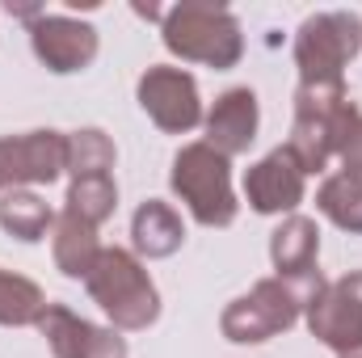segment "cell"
Wrapping results in <instances>:
<instances>
[{
    "label": "cell",
    "mask_w": 362,
    "mask_h": 358,
    "mask_svg": "<svg viewBox=\"0 0 362 358\" xmlns=\"http://www.w3.org/2000/svg\"><path fill=\"white\" fill-rule=\"evenodd\" d=\"M362 118L358 101H350L346 85H299L295 89V122H291V139L282 144L295 165L303 169V178H316L329 169V161L337 156L341 139L354 131Z\"/></svg>",
    "instance_id": "cell-2"
},
{
    "label": "cell",
    "mask_w": 362,
    "mask_h": 358,
    "mask_svg": "<svg viewBox=\"0 0 362 358\" xmlns=\"http://www.w3.org/2000/svg\"><path fill=\"white\" fill-rule=\"evenodd\" d=\"M59 173H68V135L59 131L0 135V194L51 185Z\"/></svg>",
    "instance_id": "cell-8"
},
{
    "label": "cell",
    "mask_w": 362,
    "mask_h": 358,
    "mask_svg": "<svg viewBox=\"0 0 362 358\" xmlns=\"http://www.w3.org/2000/svg\"><path fill=\"white\" fill-rule=\"evenodd\" d=\"M257 122H262V110H257V93L253 89H228L215 97V105L206 110L202 118V131L219 156H245L257 139Z\"/></svg>",
    "instance_id": "cell-13"
},
{
    "label": "cell",
    "mask_w": 362,
    "mask_h": 358,
    "mask_svg": "<svg viewBox=\"0 0 362 358\" xmlns=\"http://www.w3.org/2000/svg\"><path fill=\"white\" fill-rule=\"evenodd\" d=\"M135 97H139V110L169 135H185L206 118L202 97H198V81L173 64H152L139 76Z\"/></svg>",
    "instance_id": "cell-7"
},
{
    "label": "cell",
    "mask_w": 362,
    "mask_h": 358,
    "mask_svg": "<svg viewBox=\"0 0 362 358\" xmlns=\"http://www.w3.org/2000/svg\"><path fill=\"white\" fill-rule=\"evenodd\" d=\"M316 211L333 228L362 236V181H354L350 173H329L316 190Z\"/></svg>",
    "instance_id": "cell-18"
},
{
    "label": "cell",
    "mask_w": 362,
    "mask_h": 358,
    "mask_svg": "<svg viewBox=\"0 0 362 358\" xmlns=\"http://www.w3.org/2000/svg\"><path fill=\"white\" fill-rule=\"evenodd\" d=\"M114 161H118V148L101 127H81L68 135V173L72 178H101L114 169Z\"/></svg>",
    "instance_id": "cell-21"
},
{
    "label": "cell",
    "mask_w": 362,
    "mask_h": 358,
    "mask_svg": "<svg viewBox=\"0 0 362 358\" xmlns=\"http://www.w3.org/2000/svg\"><path fill=\"white\" fill-rule=\"evenodd\" d=\"M97 253H101V241H97V228L89 224H81L76 215H55V228H51V258H55V266L64 270L68 278H89L93 262H97Z\"/></svg>",
    "instance_id": "cell-16"
},
{
    "label": "cell",
    "mask_w": 362,
    "mask_h": 358,
    "mask_svg": "<svg viewBox=\"0 0 362 358\" xmlns=\"http://www.w3.org/2000/svg\"><path fill=\"white\" fill-rule=\"evenodd\" d=\"M362 51V17L354 8L312 13L295 34L299 85H346V68Z\"/></svg>",
    "instance_id": "cell-6"
},
{
    "label": "cell",
    "mask_w": 362,
    "mask_h": 358,
    "mask_svg": "<svg viewBox=\"0 0 362 358\" xmlns=\"http://www.w3.org/2000/svg\"><path fill=\"white\" fill-rule=\"evenodd\" d=\"M320 258V228L308 215H282V224L270 236V262L274 274H299L312 270Z\"/></svg>",
    "instance_id": "cell-15"
},
{
    "label": "cell",
    "mask_w": 362,
    "mask_h": 358,
    "mask_svg": "<svg viewBox=\"0 0 362 358\" xmlns=\"http://www.w3.org/2000/svg\"><path fill=\"white\" fill-rule=\"evenodd\" d=\"M169 185L185 202V211L194 215V224H202V228H228L240 215V202L232 190V161L219 156L202 139L181 144V152L173 156Z\"/></svg>",
    "instance_id": "cell-5"
},
{
    "label": "cell",
    "mask_w": 362,
    "mask_h": 358,
    "mask_svg": "<svg viewBox=\"0 0 362 358\" xmlns=\"http://www.w3.org/2000/svg\"><path fill=\"white\" fill-rule=\"evenodd\" d=\"M160 38L169 55H177L181 64H206L215 72L236 68L245 55V34H240L236 13L215 0H181L173 8H165Z\"/></svg>",
    "instance_id": "cell-3"
},
{
    "label": "cell",
    "mask_w": 362,
    "mask_h": 358,
    "mask_svg": "<svg viewBox=\"0 0 362 358\" xmlns=\"http://www.w3.org/2000/svg\"><path fill=\"white\" fill-rule=\"evenodd\" d=\"M337 161H341V173H350L354 181H362V118L354 122V131L341 139Z\"/></svg>",
    "instance_id": "cell-22"
},
{
    "label": "cell",
    "mask_w": 362,
    "mask_h": 358,
    "mask_svg": "<svg viewBox=\"0 0 362 358\" xmlns=\"http://www.w3.org/2000/svg\"><path fill=\"white\" fill-rule=\"evenodd\" d=\"M185 241V224L165 198H148L131 215V245L139 258H173Z\"/></svg>",
    "instance_id": "cell-14"
},
{
    "label": "cell",
    "mask_w": 362,
    "mask_h": 358,
    "mask_svg": "<svg viewBox=\"0 0 362 358\" xmlns=\"http://www.w3.org/2000/svg\"><path fill=\"white\" fill-rule=\"evenodd\" d=\"M64 202H68L64 207L68 215H76L89 228H101L114 215V207H118V185H114L110 173H101V178H72Z\"/></svg>",
    "instance_id": "cell-20"
},
{
    "label": "cell",
    "mask_w": 362,
    "mask_h": 358,
    "mask_svg": "<svg viewBox=\"0 0 362 358\" xmlns=\"http://www.w3.org/2000/svg\"><path fill=\"white\" fill-rule=\"evenodd\" d=\"M329 287V278L320 274V266L299 270V274H274L253 282L249 295L232 299L219 316V329L228 342L236 346H257V342H270L278 333L295 329L299 316L316 304V295Z\"/></svg>",
    "instance_id": "cell-1"
},
{
    "label": "cell",
    "mask_w": 362,
    "mask_h": 358,
    "mask_svg": "<svg viewBox=\"0 0 362 358\" xmlns=\"http://www.w3.org/2000/svg\"><path fill=\"white\" fill-rule=\"evenodd\" d=\"M337 358H362V346H354V350H346V354H337Z\"/></svg>",
    "instance_id": "cell-23"
},
{
    "label": "cell",
    "mask_w": 362,
    "mask_h": 358,
    "mask_svg": "<svg viewBox=\"0 0 362 358\" xmlns=\"http://www.w3.org/2000/svg\"><path fill=\"white\" fill-rule=\"evenodd\" d=\"M30 47L38 55V64L55 76H72V72H85L93 59H97V30L89 21H76V17H64V13H38L30 21Z\"/></svg>",
    "instance_id": "cell-10"
},
{
    "label": "cell",
    "mask_w": 362,
    "mask_h": 358,
    "mask_svg": "<svg viewBox=\"0 0 362 358\" xmlns=\"http://www.w3.org/2000/svg\"><path fill=\"white\" fill-rule=\"evenodd\" d=\"M0 228L25 245H34L55 228V211L34 190H4L0 194Z\"/></svg>",
    "instance_id": "cell-17"
},
{
    "label": "cell",
    "mask_w": 362,
    "mask_h": 358,
    "mask_svg": "<svg viewBox=\"0 0 362 358\" xmlns=\"http://www.w3.org/2000/svg\"><path fill=\"white\" fill-rule=\"evenodd\" d=\"M85 287L118 333H139V329L156 325V316H160V291L131 249L101 245Z\"/></svg>",
    "instance_id": "cell-4"
},
{
    "label": "cell",
    "mask_w": 362,
    "mask_h": 358,
    "mask_svg": "<svg viewBox=\"0 0 362 358\" xmlns=\"http://www.w3.org/2000/svg\"><path fill=\"white\" fill-rule=\"evenodd\" d=\"M34 329L47 337L55 358H127V342L118 329L89 325L85 316H76L64 304H47V312L38 316Z\"/></svg>",
    "instance_id": "cell-11"
},
{
    "label": "cell",
    "mask_w": 362,
    "mask_h": 358,
    "mask_svg": "<svg viewBox=\"0 0 362 358\" xmlns=\"http://www.w3.org/2000/svg\"><path fill=\"white\" fill-rule=\"evenodd\" d=\"M303 194H308V178L286 148H274L245 173V202L257 215H295Z\"/></svg>",
    "instance_id": "cell-12"
},
{
    "label": "cell",
    "mask_w": 362,
    "mask_h": 358,
    "mask_svg": "<svg viewBox=\"0 0 362 358\" xmlns=\"http://www.w3.org/2000/svg\"><path fill=\"white\" fill-rule=\"evenodd\" d=\"M303 316H308V333L333 354L362 346V270L333 278Z\"/></svg>",
    "instance_id": "cell-9"
},
{
    "label": "cell",
    "mask_w": 362,
    "mask_h": 358,
    "mask_svg": "<svg viewBox=\"0 0 362 358\" xmlns=\"http://www.w3.org/2000/svg\"><path fill=\"white\" fill-rule=\"evenodd\" d=\"M42 312H47L42 287H38L34 278H25V274L0 270V325L25 329V325H38Z\"/></svg>",
    "instance_id": "cell-19"
}]
</instances>
